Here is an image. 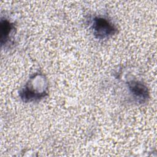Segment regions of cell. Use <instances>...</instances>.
<instances>
[{"mask_svg":"<svg viewBox=\"0 0 157 157\" xmlns=\"http://www.w3.org/2000/svg\"><path fill=\"white\" fill-rule=\"evenodd\" d=\"M93 33L98 39H104L113 35L117 32L114 25L107 19L102 17L94 18L92 25Z\"/></svg>","mask_w":157,"mask_h":157,"instance_id":"6da1fadb","label":"cell"},{"mask_svg":"<svg viewBox=\"0 0 157 157\" xmlns=\"http://www.w3.org/2000/svg\"><path fill=\"white\" fill-rule=\"evenodd\" d=\"M128 86L131 92L139 99L145 100L148 96L147 87L141 82L131 81L128 83Z\"/></svg>","mask_w":157,"mask_h":157,"instance_id":"7a4b0ae2","label":"cell"},{"mask_svg":"<svg viewBox=\"0 0 157 157\" xmlns=\"http://www.w3.org/2000/svg\"><path fill=\"white\" fill-rule=\"evenodd\" d=\"M1 44H5L9 39V34L14 28L13 25H12L9 21L1 20Z\"/></svg>","mask_w":157,"mask_h":157,"instance_id":"3957f363","label":"cell"}]
</instances>
